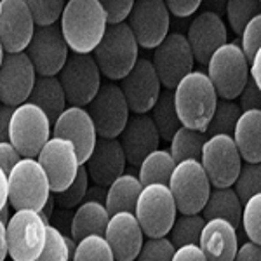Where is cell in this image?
<instances>
[{"mask_svg": "<svg viewBox=\"0 0 261 261\" xmlns=\"http://www.w3.org/2000/svg\"><path fill=\"white\" fill-rule=\"evenodd\" d=\"M141 190L143 185L140 183L138 176L127 174V172L119 176L105 193V207L108 214L112 216L117 213H134Z\"/></svg>", "mask_w": 261, "mask_h": 261, "instance_id": "f546056e", "label": "cell"}, {"mask_svg": "<svg viewBox=\"0 0 261 261\" xmlns=\"http://www.w3.org/2000/svg\"><path fill=\"white\" fill-rule=\"evenodd\" d=\"M239 200L247 202L251 197L261 193V166L259 164H242L241 171L237 174V179L231 185Z\"/></svg>", "mask_w": 261, "mask_h": 261, "instance_id": "8d00e7d4", "label": "cell"}, {"mask_svg": "<svg viewBox=\"0 0 261 261\" xmlns=\"http://www.w3.org/2000/svg\"><path fill=\"white\" fill-rule=\"evenodd\" d=\"M237 99V105L242 112L261 110V89L251 79L246 82V86H244V89L241 91Z\"/></svg>", "mask_w": 261, "mask_h": 261, "instance_id": "bcb514c9", "label": "cell"}, {"mask_svg": "<svg viewBox=\"0 0 261 261\" xmlns=\"http://www.w3.org/2000/svg\"><path fill=\"white\" fill-rule=\"evenodd\" d=\"M207 77L218 98L235 101L249 81V63L237 42H226L211 56L207 65Z\"/></svg>", "mask_w": 261, "mask_h": 261, "instance_id": "277c9868", "label": "cell"}, {"mask_svg": "<svg viewBox=\"0 0 261 261\" xmlns=\"http://www.w3.org/2000/svg\"><path fill=\"white\" fill-rule=\"evenodd\" d=\"M166 7L176 18H188L200 7V0H167Z\"/></svg>", "mask_w": 261, "mask_h": 261, "instance_id": "7dc6e473", "label": "cell"}, {"mask_svg": "<svg viewBox=\"0 0 261 261\" xmlns=\"http://www.w3.org/2000/svg\"><path fill=\"white\" fill-rule=\"evenodd\" d=\"M70 107H87L101 87V71L91 54L70 53L65 66L58 73Z\"/></svg>", "mask_w": 261, "mask_h": 261, "instance_id": "30bf717a", "label": "cell"}, {"mask_svg": "<svg viewBox=\"0 0 261 261\" xmlns=\"http://www.w3.org/2000/svg\"><path fill=\"white\" fill-rule=\"evenodd\" d=\"M176 167L174 159L171 157L169 150H155L146 155L145 161L140 164V183L146 185H169V178Z\"/></svg>", "mask_w": 261, "mask_h": 261, "instance_id": "4dcf8cb0", "label": "cell"}, {"mask_svg": "<svg viewBox=\"0 0 261 261\" xmlns=\"http://www.w3.org/2000/svg\"><path fill=\"white\" fill-rule=\"evenodd\" d=\"M101 75L110 82L122 81L140 60V45L127 23L108 27L98 47L91 54Z\"/></svg>", "mask_w": 261, "mask_h": 261, "instance_id": "3957f363", "label": "cell"}, {"mask_svg": "<svg viewBox=\"0 0 261 261\" xmlns=\"http://www.w3.org/2000/svg\"><path fill=\"white\" fill-rule=\"evenodd\" d=\"M53 136L68 140L75 146L79 155V161L84 166L87 159L91 157L92 150L98 141L94 122L86 108L81 107H66L65 112L54 120Z\"/></svg>", "mask_w": 261, "mask_h": 261, "instance_id": "44dd1931", "label": "cell"}, {"mask_svg": "<svg viewBox=\"0 0 261 261\" xmlns=\"http://www.w3.org/2000/svg\"><path fill=\"white\" fill-rule=\"evenodd\" d=\"M50 133L53 124L37 105L27 101L14 108L9 124V143L23 159H37Z\"/></svg>", "mask_w": 261, "mask_h": 261, "instance_id": "52a82bcc", "label": "cell"}, {"mask_svg": "<svg viewBox=\"0 0 261 261\" xmlns=\"http://www.w3.org/2000/svg\"><path fill=\"white\" fill-rule=\"evenodd\" d=\"M99 2L103 6L108 27L125 23L134 6V0H99Z\"/></svg>", "mask_w": 261, "mask_h": 261, "instance_id": "f6af8a7d", "label": "cell"}, {"mask_svg": "<svg viewBox=\"0 0 261 261\" xmlns=\"http://www.w3.org/2000/svg\"><path fill=\"white\" fill-rule=\"evenodd\" d=\"M259 0H230L226 4V18H228V24L235 35L241 37L244 27L254 16H259Z\"/></svg>", "mask_w": 261, "mask_h": 261, "instance_id": "74e56055", "label": "cell"}, {"mask_svg": "<svg viewBox=\"0 0 261 261\" xmlns=\"http://www.w3.org/2000/svg\"><path fill=\"white\" fill-rule=\"evenodd\" d=\"M202 218L205 221L220 218V220L228 221L233 228L241 226V214H242V202L239 200L237 193L231 187L228 188H211V193L207 197L204 209H202Z\"/></svg>", "mask_w": 261, "mask_h": 261, "instance_id": "f1b7e54d", "label": "cell"}, {"mask_svg": "<svg viewBox=\"0 0 261 261\" xmlns=\"http://www.w3.org/2000/svg\"><path fill=\"white\" fill-rule=\"evenodd\" d=\"M174 251L176 247L167 237L148 239L146 242H143L140 254L134 261H171Z\"/></svg>", "mask_w": 261, "mask_h": 261, "instance_id": "7bdbcfd3", "label": "cell"}, {"mask_svg": "<svg viewBox=\"0 0 261 261\" xmlns=\"http://www.w3.org/2000/svg\"><path fill=\"white\" fill-rule=\"evenodd\" d=\"M35 23L24 0H0V44L6 54L24 53Z\"/></svg>", "mask_w": 261, "mask_h": 261, "instance_id": "d6986e66", "label": "cell"}, {"mask_svg": "<svg viewBox=\"0 0 261 261\" xmlns=\"http://www.w3.org/2000/svg\"><path fill=\"white\" fill-rule=\"evenodd\" d=\"M185 37L192 49L193 60L200 65H207L213 54L228 42L225 21L214 11H202L197 14Z\"/></svg>", "mask_w": 261, "mask_h": 261, "instance_id": "ffe728a7", "label": "cell"}, {"mask_svg": "<svg viewBox=\"0 0 261 261\" xmlns=\"http://www.w3.org/2000/svg\"><path fill=\"white\" fill-rule=\"evenodd\" d=\"M4 56H6V50H4L2 44H0V65H2V61H4Z\"/></svg>", "mask_w": 261, "mask_h": 261, "instance_id": "6f0895ef", "label": "cell"}, {"mask_svg": "<svg viewBox=\"0 0 261 261\" xmlns=\"http://www.w3.org/2000/svg\"><path fill=\"white\" fill-rule=\"evenodd\" d=\"M125 155L122 150L119 140H108V138H98L96 146L91 157L84 164L89 174V181L96 187H110L119 176L125 172Z\"/></svg>", "mask_w": 261, "mask_h": 261, "instance_id": "cb8c5ba5", "label": "cell"}, {"mask_svg": "<svg viewBox=\"0 0 261 261\" xmlns=\"http://www.w3.org/2000/svg\"><path fill=\"white\" fill-rule=\"evenodd\" d=\"M205 140H207V134L199 133V130H193L188 127H181L176 130L174 136H172L169 153L174 159V162H183V161H200L202 146H204Z\"/></svg>", "mask_w": 261, "mask_h": 261, "instance_id": "d6a6232c", "label": "cell"}, {"mask_svg": "<svg viewBox=\"0 0 261 261\" xmlns=\"http://www.w3.org/2000/svg\"><path fill=\"white\" fill-rule=\"evenodd\" d=\"M117 140L124 150L125 162L134 167H140L146 155L159 150L161 136H159V130L148 113H143V115L133 113V117H129L127 124Z\"/></svg>", "mask_w": 261, "mask_h": 261, "instance_id": "7402d4cb", "label": "cell"}, {"mask_svg": "<svg viewBox=\"0 0 261 261\" xmlns=\"http://www.w3.org/2000/svg\"><path fill=\"white\" fill-rule=\"evenodd\" d=\"M119 87L127 101L129 112H133L134 115L150 113L162 92L157 71L146 58H140L136 61L133 70L120 81Z\"/></svg>", "mask_w": 261, "mask_h": 261, "instance_id": "ac0fdd59", "label": "cell"}, {"mask_svg": "<svg viewBox=\"0 0 261 261\" xmlns=\"http://www.w3.org/2000/svg\"><path fill=\"white\" fill-rule=\"evenodd\" d=\"M71 252L66 244V235L60 228L47 225V237L40 256L35 261H70Z\"/></svg>", "mask_w": 261, "mask_h": 261, "instance_id": "b9f144b4", "label": "cell"}, {"mask_svg": "<svg viewBox=\"0 0 261 261\" xmlns=\"http://www.w3.org/2000/svg\"><path fill=\"white\" fill-rule=\"evenodd\" d=\"M204 225L205 220L202 218V214H179V216H176V220L169 230V241L174 247L188 246V244L199 246Z\"/></svg>", "mask_w": 261, "mask_h": 261, "instance_id": "836d02e7", "label": "cell"}, {"mask_svg": "<svg viewBox=\"0 0 261 261\" xmlns=\"http://www.w3.org/2000/svg\"><path fill=\"white\" fill-rule=\"evenodd\" d=\"M150 61L157 71L161 86L167 91H172L181 82V79L193 71V63H195L188 40L183 33H169L153 49V58Z\"/></svg>", "mask_w": 261, "mask_h": 261, "instance_id": "4fadbf2b", "label": "cell"}, {"mask_svg": "<svg viewBox=\"0 0 261 261\" xmlns=\"http://www.w3.org/2000/svg\"><path fill=\"white\" fill-rule=\"evenodd\" d=\"M87 113L94 122L98 138L115 140L120 136L127 124L130 112L119 84L105 82L101 84L98 94L87 105Z\"/></svg>", "mask_w": 261, "mask_h": 261, "instance_id": "8fae6325", "label": "cell"}, {"mask_svg": "<svg viewBox=\"0 0 261 261\" xmlns=\"http://www.w3.org/2000/svg\"><path fill=\"white\" fill-rule=\"evenodd\" d=\"M233 261H261V247L258 244L247 241L246 244L239 246Z\"/></svg>", "mask_w": 261, "mask_h": 261, "instance_id": "f907efd6", "label": "cell"}, {"mask_svg": "<svg viewBox=\"0 0 261 261\" xmlns=\"http://www.w3.org/2000/svg\"><path fill=\"white\" fill-rule=\"evenodd\" d=\"M35 81L37 71L27 53L6 54L0 65V105L16 108L27 103Z\"/></svg>", "mask_w": 261, "mask_h": 261, "instance_id": "e0dca14e", "label": "cell"}, {"mask_svg": "<svg viewBox=\"0 0 261 261\" xmlns=\"http://www.w3.org/2000/svg\"><path fill=\"white\" fill-rule=\"evenodd\" d=\"M249 79L261 89V50L249 63Z\"/></svg>", "mask_w": 261, "mask_h": 261, "instance_id": "f5cc1de1", "label": "cell"}, {"mask_svg": "<svg viewBox=\"0 0 261 261\" xmlns=\"http://www.w3.org/2000/svg\"><path fill=\"white\" fill-rule=\"evenodd\" d=\"M199 247L207 261H233L239 249L237 228L220 218L207 220L200 233Z\"/></svg>", "mask_w": 261, "mask_h": 261, "instance_id": "d4e9b609", "label": "cell"}, {"mask_svg": "<svg viewBox=\"0 0 261 261\" xmlns=\"http://www.w3.org/2000/svg\"><path fill=\"white\" fill-rule=\"evenodd\" d=\"M241 50L246 56L247 63L252 61V58L261 50V16H254L249 23L244 27L241 33Z\"/></svg>", "mask_w": 261, "mask_h": 261, "instance_id": "ee69618b", "label": "cell"}, {"mask_svg": "<svg viewBox=\"0 0 261 261\" xmlns=\"http://www.w3.org/2000/svg\"><path fill=\"white\" fill-rule=\"evenodd\" d=\"M172 98L181 125L205 133L220 99L207 75L200 70L190 71L172 89Z\"/></svg>", "mask_w": 261, "mask_h": 261, "instance_id": "7a4b0ae2", "label": "cell"}, {"mask_svg": "<svg viewBox=\"0 0 261 261\" xmlns=\"http://www.w3.org/2000/svg\"><path fill=\"white\" fill-rule=\"evenodd\" d=\"M87 190H89V174H87L86 166H81L73 183L63 192L54 193V199H56V204L63 209H75L86 200Z\"/></svg>", "mask_w": 261, "mask_h": 261, "instance_id": "f35d334b", "label": "cell"}, {"mask_svg": "<svg viewBox=\"0 0 261 261\" xmlns=\"http://www.w3.org/2000/svg\"><path fill=\"white\" fill-rule=\"evenodd\" d=\"M169 16L164 0H136L125 23L140 47L155 49L169 35Z\"/></svg>", "mask_w": 261, "mask_h": 261, "instance_id": "5bb4252c", "label": "cell"}, {"mask_svg": "<svg viewBox=\"0 0 261 261\" xmlns=\"http://www.w3.org/2000/svg\"><path fill=\"white\" fill-rule=\"evenodd\" d=\"M9 202V183H7V174L0 169V211Z\"/></svg>", "mask_w": 261, "mask_h": 261, "instance_id": "db71d44e", "label": "cell"}, {"mask_svg": "<svg viewBox=\"0 0 261 261\" xmlns=\"http://www.w3.org/2000/svg\"><path fill=\"white\" fill-rule=\"evenodd\" d=\"M233 143L247 164L261 162V110L242 112L233 129Z\"/></svg>", "mask_w": 261, "mask_h": 261, "instance_id": "484cf974", "label": "cell"}, {"mask_svg": "<svg viewBox=\"0 0 261 261\" xmlns=\"http://www.w3.org/2000/svg\"><path fill=\"white\" fill-rule=\"evenodd\" d=\"M37 161L47 174L53 193H60L68 188L82 166L75 146L68 140L56 136H50L49 141L42 146Z\"/></svg>", "mask_w": 261, "mask_h": 261, "instance_id": "9a60e30c", "label": "cell"}, {"mask_svg": "<svg viewBox=\"0 0 261 261\" xmlns=\"http://www.w3.org/2000/svg\"><path fill=\"white\" fill-rule=\"evenodd\" d=\"M200 164L204 167L209 183L214 188H228L235 183L241 171L242 159L233 138L225 134L207 136L200 153Z\"/></svg>", "mask_w": 261, "mask_h": 261, "instance_id": "7c38bea8", "label": "cell"}, {"mask_svg": "<svg viewBox=\"0 0 261 261\" xmlns=\"http://www.w3.org/2000/svg\"><path fill=\"white\" fill-rule=\"evenodd\" d=\"M14 108L0 105V141H9V124Z\"/></svg>", "mask_w": 261, "mask_h": 261, "instance_id": "816d5d0a", "label": "cell"}, {"mask_svg": "<svg viewBox=\"0 0 261 261\" xmlns=\"http://www.w3.org/2000/svg\"><path fill=\"white\" fill-rule=\"evenodd\" d=\"M133 214L140 223L145 237H167L172 223L178 216V209H176L169 187L157 183L143 187Z\"/></svg>", "mask_w": 261, "mask_h": 261, "instance_id": "5b68a950", "label": "cell"}, {"mask_svg": "<svg viewBox=\"0 0 261 261\" xmlns=\"http://www.w3.org/2000/svg\"><path fill=\"white\" fill-rule=\"evenodd\" d=\"M241 225L244 233L247 235V241L261 244V193L251 197L247 202L242 204Z\"/></svg>", "mask_w": 261, "mask_h": 261, "instance_id": "60d3db41", "label": "cell"}, {"mask_svg": "<svg viewBox=\"0 0 261 261\" xmlns=\"http://www.w3.org/2000/svg\"><path fill=\"white\" fill-rule=\"evenodd\" d=\"M7 254L12 261H35L47 237V223L37 211L19 209L6 223Z\"/></svg>", "mask_w": 261, "mask_h": 261, "instance_id": "ba28073f", "label": "cell"}, {"mask_svg": "<svg viewBox=\"0 0 261 261\" xmlns=\"http://www.w3.org/2000/svg\"><path fill=\"white\" fill-rule=\"evenodd\" d=\"M7 258V233L6 223L0 220V261H6Z\"/></svg>", "mask_w": 261, "mask_h": 261, "instance_id": "9f6ffc18", "label": "cell"}, {"mask_svg": "<svg viewBox=\"0 0 261 261\" xmlns=\"http://www.w3.org/2000/svg\"><path fill=\"white\" fill-rule=\"evenodd\" d=\"M54 209H56V199H54V193H50V197L47 199V202L44 204V207L40 209V218L44 220V223H47L49 225V221H50V218H53V213H54Z\"/></svg>", "mask_w": 261, "mask_h": 261, "instance_id": "11a10c76", "label": "cell"}, {"mask_svg": "<svg viewBox=\"0 0 261 261\" xmlns=\"http://www.w3.org/2000/svg\"><path fill=\"white\" fill-rule=\"evenodd\" d=\"M167 187L179 214H200L211 193V183L200 161L176 164Z\"/></svg>", "mask_w": 261, "mask_h": 261, "instance_id": "9c48e42d", "label": "cell"}, {"mask_svg": "<svg viewBox=\"0 0 261 261\" xmlns=\"http://www.w3.org/2000/svg\"><path fill=\"white\" fill-rule=\"evenodd\" d=\"M241 113L242 110L239 108L237 101L218 99L214 113H213L211 120H209L207 129H205V134H207V136H216V134L231 136Z\"/></svg>", "mask_w": 261, "mask_h": 261, "instance_id": "e575fe53", "label": "cell"}, {"mask_svg": "<svg viewBox=\"0 0 261 261\" xmlns=\"http://www.w3.org/2000/svg\"><path fill=\"white\" fill-rule=\"evenodd\" d=\"M148 115L153 120L155 127L159 130V136L164 141H171L174 133L181 127V122L178 119V113L174 108V98L172 91H162L159 99L155 101L153 108L150 110Z\"/></svg>", "mask_w": 261, "mask_h": 261, "instance_id": "1f68e13d", "label": "cell"}, {"mask_svg": "<svg viewBox=\"0 0 261 261\" xmlns=\"http://www.w3.org/2000/svg\"><path fill=\"white\" fill-rule=\"evenodd\" d=\"M108 220H110V214H108L103 202L84 200L71 218V239L79 242L89 235H103L107 230Z\"/></svg>", "mask_w": 261, "mask_h": 261, "instance_id": "4316f807", "label": "cell"}, {"mask_svg": "<svg viewBox=\"0 0 261 261\" xmlns=\"http://www.w3.org/2000/svg\"><path fill=\"white\" fill-rule=\"evenodd\" d=\"M19 151L11 145L9 141H0V169H2L6 174L14 169V166L21 161Z\"/></svg>", "mask_w": 261, "mask_h": 261, "instance_id": "c3c4849f", "label": "cell"}, {"mask_svg": "<svg viewBox=\"0 0 261 261\" xmlns=\"http://www.w3.org/2000/svg\"><path fill=\"white\" fill-rule=\"evenodd\" d=\"M9 183V204L14 211L30 209L40 213L50 197V187L45 171L37 159H21L14 169L7 174Z\"/></svg>", "mask_w": 261, "mask_h": 261, "instance_id": "8992f818", "label": "cell"}, {"mask_svg": "<svg viewBox=\"0 0 261 261\" xmlns=\"http://www.w3.org/2000/svg\"><path fill=\"white\" fill-rule=\"evenodd\" d=\"M103 237L112 247L115 261H134L145 242V233L133 213L112 214Z\"/></svg>", "mask_w": 261, "mask_h": 261, "instance_id": "603a6c76", "label": "cell"}, {"mask_svg": "<svg viewBox=\"0 0 261 261\" xmlns=\"http://www.w3.org/2000/svg\"><path fill=\"white\" fill-rule=\"evenodd\" d=\"M108 24L99 0L65 2L60 30L73 54H92L103 39Z\"/></svg>", "mask_w": 261, "mask_h": 261, "instance_id": "6da1fadb", "label": "cell"}, {"mask_svg": "<svg viewBox=\"0 0 261 261\" xmlns=\"http://www.w3.org/2000/svg\"><path fill=\"white\" fill-rule=\"evenodd\" d=\"M28 9H30L32 19L35 28L54 27L61 19L65 2L63 0H28Z\"/></svg>", "mask_w": 261, "mask_h": 261, "instance_id": "ab89813d", "label": "cell"}, {"mask_svg": "<svg viewBox=\"0 0 261 261\" xmlns=\"http://www.w3.org/2000/svg\"><path fill=\"white\" fill-rule=\"evenodd\" d=\"M171 261H207V259H205L204 252L200 251L199 246H195V244H188V246L176 247Z\"/></svg>", "mask_w": 261, "mask_h": 261, "instance_id": "681fc988", "label": "cell"}, {"mask_svg": "<svg viewBox=\"0 0 261 261\" xmlns=\"http://www.w3.org/2000/svg\"><path fill=\"white\" fill-rule=\"evenodd\" d=\"M28 101L37 105L47 115L50 124H54V120L68 107L66 105L65 91H63L61 82L58 77H37Z\"/></svg>", "mask_w": 261, "mask_h": 261, "instance_id": "83f0119b", "label": "cell"}, {"mask_svg": "<svg viewBox=\"0 0 261 261\" xmlns=\"http://www.w3.org/2000/svg\"><path fill=\"white\" fill-rule=\"evenodd\" d=\"M71 261H115V256L103 235H89L77 242Z\"/></svg>", "mask_w": 261, "mask_h": 261, "instance_id": "d590c367", "label": "cell"}, {"mask_svg": "<svg viewBox=\"0 0 261 261\" xmlns=\"http://www.w3.org/2000/svg\"><path fill=\"white\" fill-rule=\"evenodd\" d=\"M24 53L30 58L37 77H58L70 56V49L63 39L60 24L35 28Z\"/></svg>", "mask_w": 261, "mask_h": 261, "instance_id": "2e32d148", "label": "cell"}]
</instances>
